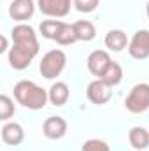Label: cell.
I'll use <instances>...</instances> for the list:
<instances>
[{"label":"cell","instance_id":"cell-1","mask_svg":"<svg viewBox=\"0 0 149 151\" xmlns=\"http://www.w3.org/2000/svg\"><path fill=\"white\" fill-rule=\"evenodd\" d=\"M12 47L9 49V65L14 70H25L39 55V39L30 25L19 23L11 30Z\"/></svg>","mask_w":149,"mask_h":151},{"label":"cell","instance_id":"cell-2","mask_svg":"<svg viewBox=\"0 0 149 151\" xmlns=\"http://www.w3.org/2000/svg\"><path fill=\"white\" fill-rule=\"evenodd\" d=\"M14 99L23 107L32 109V111H39L47 104L49 95L44 88H40L34 81L23 79V81H18L14 84Z\"/></svg>","mask_w":149,"mask_h":151},{"label":"cell","instance_id":"cell-3","mask_svg":"<svg viewBox=\"0 0 149 151\" xmlns=\"http://www.w3.org/2000/svg\"><path fill=\"white\" fill-rule=\"evenodd\" d=\"M65 65H67V55L62 49H51L42 56L39 70L46 79H54L63 72Z\"/></svg>","mask_w":149,"mask_h":151},{"label":"cell","instance_id":"cell-4","mask_svg":"<svg viewBox=\"0 0 149 151\" xmlns=\"http://www.w3.org/2000/svg\"><path fill=\"white\" fill-rule=\"evenodd\" d=\"M125 107L133 114L146 113L149 109V84L148 83H139L135 84L128 97L125 99Z\"/></svg>","mask_w":149,"mask_h":151},{"label":"cell","instance_id":"cell-5","mask_svg":"<svg viewBox=\"0 0 149 151\" xmlns=\"http://www.w3.org/2000/svg\"><path fill=\"white\" fill-rule=\"evenodd\" d=\"M74 0H37L39 11L49 18H65L70 12Z\"/></svg>","mask_w":149,"mask_h":151},{"label":"cell","instance_id":"cell-6","mask_svg":"<svg viewBox=\"0 0 149 151\" xmlns=\"http://www.w3.org/2000/svg\"><path fill=\"white\" fill-rule=\"evenodd\" d=\"M86 97L91 104L95 106H104L111 100L112 97V90L109 84H105L102 79H95L88 84L86 88Z\"/></svg>","mask_w":149,"mask_h":151},{"label":"cell","instance_id":"cell-7","mask_svg":"<svg viewBox=\"0 0 149 151\" xmlns=\"http://www.w3.org/2000/svg\"><path fill=\"white\" fill-rule=\"evenodd\" d=\"M128 53L135 60L149 58V30H139L133 34L128 44Z\"/></svg>","mask_w":149,"mask_h":151},{"label":"cell","instance_id":"cell-8","mask_svg":"<svg viewBox=\"0 0 149 151\" xmlns=\"http://www.w3.org/2000/svg\"><path fill=\"white\" fill-rule=\"evenodd\" d=\"M112 58L111 55L105 51V49H95L93 53H90L88 60H86V65H88V70L93 76H97V79H100L104 72L107 70V67L111 65Z\"/></svg>","mask_w":149,"mask_h":151},{"label":"cell","instance_id":"cell-9","mask_svg":"<svg viewBox=\"0 0 149 151\" xmlns=\"http://www.w3.org/2000/svg\"><path fill=\"white\" fill-rule=\"evenodd\" d=\"M35 12V2L34 0H12L9 5V16L14 21H27Z\"/></svg>","mask_w":149,"mask_h":151},{"label":"cell","instance_id":"cell-10","mask_svg":"<svg viewBox=\"0 0 149 151\" xmlns=\"http://www.w3.org/2000/svg\"><path fill=\"white\" fill-rule=\"evenodd\" d=\"M42 134L51 141L62 139L67 134V121L62 116H49L42 123Z\"/></svg>","mask_w":149,"mask_h":151},{"label":"cell","instance_id":"cell-11","mask_svg":"<svg viewBox=\"0 0 149 151\" xmlns=\"http://www.w3.org/2000/svg\"><path fill=\"white\" fill-rule=\"evenodd\" d=\"M25 139V130L19 123H5L2 127V141L9 146H18Z\"/></svg>","mask_w":149,"mask_h":151},{"label":"cell","instance_id":"cell-12","mask_svg":"<svg viewBox=\"0 0 149 151\" xmlns=\"http://www.w3.org/2000/svg\"><path fill=\"white\" fill-rule=\"evenodd\" d=\"M104 42H105V47L109 49V51H114V53H119V51H123L125 47H128V44H130V40L126 37V34L123 32V30H109L107 32V35L104 39Z\"/></svg>","mask_w":149,"mask_h":151},{"label":"cell","instance_id":"cell-13","mask_svg":"<svg viewBox=\"0 0 149 151\" xmlns=\"http://www.w3.org/2000/svg\"><path fill=\"white\" fill-rule=\"evenodd\" d=\"M47 95H49V102H51L53 106H63V104H67V100H69V97H70V90H69L67 83L56 81V83L51 84Z\"/></svg>","mask_w":149,"mask_h":151},{"label":"cell","instance_id":"cell-14","mask_svg":"<svg viewBox=\"0 0 149 151\" xmlns=\"http://www.w3.org/2000/svg\"><path fill=\"white\" fill-rule=\"evenodd\" d=\"M128 141L132 144V148L135 150H146L149 148V132L144 127H133L128 132Z\"/></svg>","mask_w":149,"mask_h":151},{"label":"cell","instance_id":"cell-15","mask_svg":"<svg viewBox=\"0 0 149 151\" xmlns=\"http://www.w3.org/2000/svg\"><path fill=\"white\" fill-rule=\"evenodd\" d=\"M75 30V35H77V40H82V42H90L93 40L95 35H97V30H95V25L88 19H79L72 23Z\"/></svg>","mask_w":149,"mask_h":151},{"label":"cell","instance_id":"cell-16","mask_svg":"<svg viewBox=\"0 0 149 151\" xmlns=\"http://www.w3.org/2000/svg\"><path fill=\"white\" fill-rule=\"evenodd\" d=\"M63 23H65V21H62V19H44V21L40 23L39 30H40V34H42L44 39L56 40L60 30H62V27H63Z\"/></svg>","mask_w":149,"mask_h":151},{"label":"cell","instance_id":"cell-17","mask_svg":"<svg viewBox=\"0 0 149 151\" xmlns=\"http://www.w3.org/2000/svg\"><path fill=\"white\" fill-rule=\"evenodd\" d=\"M105 84H109V86H116V84H119L121 83V79H123V67L117 63V62H111V65L107 67V70L104 72V76L100 77Z\"/></svg>","mask_w":149,"mask_h":151},{"label":"cell","instance_id":"cell-18","mask_svg":"<svg viewBox=\"0 0 149 151\" xmlns=\"http://www.w3.org/2000/svg\"><path fill=\"white\" fill-rule=\"evenodd\" d=\"M56 42L60 46H70L77 42V35H75V30H74V25L72 23H63L58 37H56Z\"/></svg>","mask_w":149,"mask_h":151},{"label":"cell","instance_id":"cell-19","mask_svg":"<svg viewBox=\"0 0 149 151\" xmlns=\"http://www.w3.org/2000/svg\"><path fill=\"white\" fill-rule=\"evenodd\" d=\"M14 114V102L7 95H0V119L7 121Z\"/></svg>","mask_w":149,"mask_h":151},{"label":"cell","instance_id":"cell-20","mask_svg":"<svg viewBox=\"0 0 149 151\" xmlns=\"http://www.w3.org/2000/svg\"><path fill=\"white\" fill-rule=\"evenodd\" d=\"M81 151H111V148H109V144H107L105 141H102V139H88V141L82 144Z\"/></svg>","mask_w":149,"mask_h":151},{"label":"cell","instance_id":"cell-21","mask_svg":"<svg viewBox=\"0 0 149 151\" xmlns=\"http://www.w3.org/2000/svg\"><path fill=\"white\" fill-rule=\"evenodd\" d=\"M100 0H74V5L79 12H93L98 7Z\"/></svg>","mask_w":149,"mask_h":151},{"label":"cell","instance_id":"cell-22","mask_svg":"<svg viewBox=\"0 0 149 151\" xmlns=\"http://www.w3.org/2000/svg\"><path fill=\"white\" fill-rule=\"evenodd\" d=\"M7 46H9V42H7V37H5V35H2V47H0V53H5V51L9 49Z\"/></svg>","mask_w":149,"mask_h":151},{"label":"cell","instance_id":"cell-23","mask_svg":"<svg viewBox=\"0 0 149 151\" xmlns=\"http://www.w3.org/2000/svg\"><path fill=\"white\" fill-rule=\"evenodd\" d=\"M146 14H148V18H149V2H148V5H146Z\"/></svg>","mask_w":149,"mask_h":151}]
</instances>
